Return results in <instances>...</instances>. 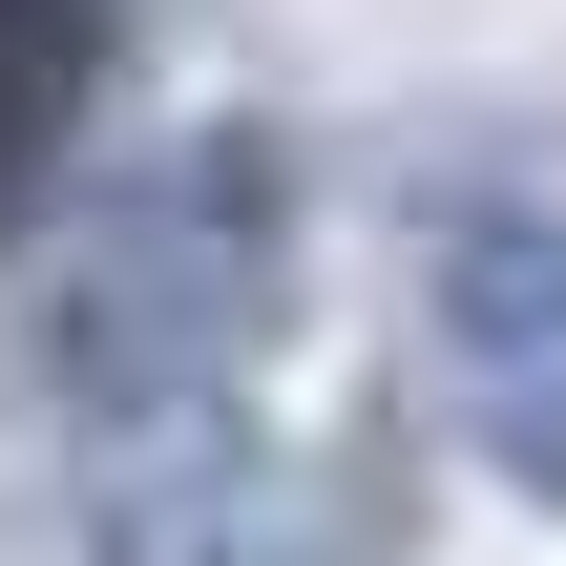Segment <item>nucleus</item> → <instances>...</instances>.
<instances>
[{"label":"nucleus","instance_id":"obj_2","mask_svg":"<svg viewBox=\"0 0 566 566\" xmlns=\"http://www.w3.org/2000/svg\"><path fill=\"white\" fill-rule=\"evenodd\" d=\"M420 315H441V399H462V441L566 504V210L546 189H441V231H420Z\"/></svg>","mask_w":566,"mask_h":566},{"label":"nucleus","instance_id":"obj_3","mask_svg":"<svg viewBox=\"0 0 566 566\" xmlns=\"http://www.w3.org/2000/svg\"><path fill=\"white\" fill-rule=\"evenodd\" d=\"M63 105H84V0H0V210L42 189Z\"/></svg>","mask_w":566,"mask_h":566},{"label":"nucleus","instance_id":"obj_1","mask_svg":"<svg viewBox=\"0 0 566 566\" xmlns=\"http://www.w3.org/2000/svg\"><path fill=\"white\" fill-rule=\"evenodd\" d=\"M252 336H273V147H168L147 189L63 231V399L105 462L210 441Z\"/></svg>","mask_w":566,"mask_h":566}]
</instances>
